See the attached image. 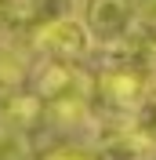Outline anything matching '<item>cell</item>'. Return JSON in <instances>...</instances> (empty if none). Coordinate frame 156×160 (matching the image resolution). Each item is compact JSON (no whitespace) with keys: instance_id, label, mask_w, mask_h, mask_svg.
<instances>
[{"instance_id":"1","label":"cell","mask_w":156,"mask_h":160,"mask_svg":"<svg viewBox=\"0 0 156 160\" xmlns=\"http://www.w3.org/2000/svg\"><path fill=\"white\" fill-rule=\"evenodd\" d=\"M33 80V95L44 102H58V98H91L95 91V77L87 69H80L76 62H58V58H40L37 69L29 73Z\"/></svg>"},{"instance_id":"2","label":"cell","mask_w":156,"mask_h":160,"mask_svg":"<svg viewBox=\"0 0 156 160\" xmlns=\"http://www.w3.org/2000/svg\"><path fill=\"white\" fill-rule=\"evenodd\" d=\"M95 48H116L134 33V0H87L80 11Z\"/></svg>"},{"instance_id":"3","label":"cell","mask_w":156,"mask_h":160,"mask_svg":"<svg viewBox=\"0 0 156 160\" xmlns=\"http://www.w3.org/2000/svg\"><path fill=\"white\" fill-rule=\"evenodd\" d=\"M26 48L40 51V58L84 62L91 51H95V44H91L87 26L80 22V15H73V18H62V22H55V26H47V29H40V33H29V37H26Z\"/></svg>"},{"instance_id":"4","label":"cell","mask_w":156,"mask_h":160,"mask_svg":"<svg viewBox=\"0 0 156 160\" xmlns=\"http://www.w3.org/2000/svg\"><path fill=\"white\" fill-rule=\"evenodd\" d=\"M127 135L142 149L156 153V84L134 102V109L127 113Z\"/></svg>"},{"instance_id":"5","label":"cell","mask_w":156,"mask_h":160,"mask_svg":"<svg viewBox=\"0 0 156 160\" xmlns=\"http://www.w3.org/2000/svg\"><path fill=\"white\" fill-rule=\"evenodd\" d=\"M73 15H80V0H26V26H29V33H40L62 18H73Z\"/></svg>"},{"instance_id":"6","label":"cell","mask_w":156,"mask_h":160,"mask_svg":"<svg viewBox=\"0 0 156 160\" xmlns=\"http://www.w3.org/2000/svg\"><path fill=\"white\" fill-rule=\"evenodd\" d=\"M26 0H0V44H26Z\"/></svg>"},{"instance_id":"7","label":"cell","mask_w":156,"mask_h":160,"mask_svg":"<svg viewBox=\"0 0 156 160\" xmlns=\"http://www.w3.org/2000/svg\"><path fill=\"white\" fill-rule=\"evenodd\" d=\"M134 26L156 33V0H134Z\"/></svg>"},{"instance_id":"8","label":"cell","mask_w":156,"mask_h":160,"mask_svg":"<svg viewBox=\"0 0 156 160\" xmlns=\"http://www.w3.org/2000/svg\"><path fill=\"white\" fill-rule=\"evenodd\" d=\"M40 160H95V153H91V146H62V149L44 153Z\"/></svg>"}]
</instances>
